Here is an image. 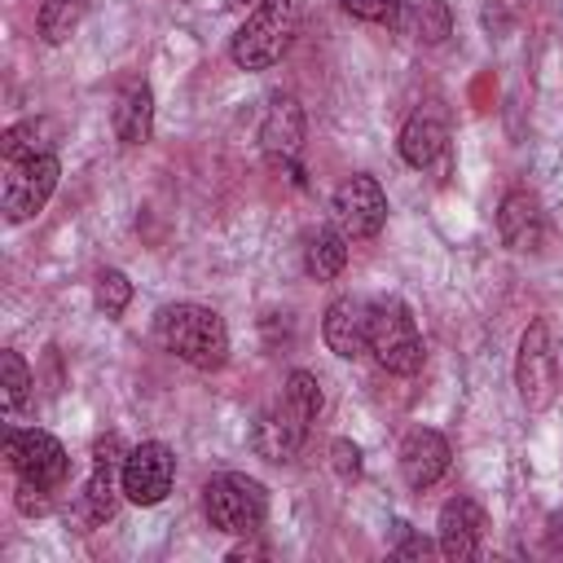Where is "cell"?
<instances>
[{
  "mask_svg": "<svg viewBox=\"0 0 563 563\" xmlns=\"http://www.w3.org/2000/svg\"><path fill=\"white\" fill-rule=\"evenodd\" d=\"M154 334L176 361H185L194 369L211 374L229 361V325L207 303H167V308H158Z\"/></svg>",
  "mask_w": 563,
  "mask_h": 563,
  "instance_id": "2",
  "label": "cell"
},
{
  "mask_svg": "<svg viewBox=\"0 0 563 563\" xmlns=\"http://www.w3.org/2000/svg\"><path fill=\"white\" fill-rule=\"evenodd\" d=\"M202 515L216 532L229 537H255L268 519V488L255 475L242 471H220L202 488Z\"/></svg>",
  "mask_w": 563,
  "mask_h": 563,
  "instance_id": "4",
  "label": "cell"
},
{
  "mask_svg": "<svg viewBox=\"0 0 563 563\" xmlns=\"http://www.w3.org/2000/svg\"><path fill=\"white\" fill-rule=\"evenodd\" d=\"M84 13H88V0H40L35 26H40L44 44H66L75 35V26L84 22Z\"/></svg>",
  "mask_w": 563,
  "mask_h": 563,
  "instance_id": "20",
  "label": "cell"
},
{
  "mask_svg": "<svg viewBox=\"0 0 563 563\" xmlns=\"http://www.w3.org/2000/svg\"><path fill=\"white\" fill-rule=\"evenodd\" d=\"M396 554H400V559H427V554H431V541H405Z\"/></svg>",
  "mask_w": 563,
  "mask_h": 563,
  "instance_id": "28",
  "label": "cell"
},
{
  "mask_svg": "<svg viewBox=\"0 0 563 563\" xmlns=\"http://www.w3.org/2000/svg\"><path fill=\"white\" fill-rule=\"evenodd\" d=\"M303 22V0H264L255 4V13L238 26V35L229 40V57L238 70H268L277 66Z\"/></svg>",
  "mask_w": 563,
  "mask_h": 563,
  "instance_id": "3",
  "label": "cell"
},
{
  "mask_svg": "<svg viewBox=\"0 0 563 563\" xmlns=\"http://www.w3.org/2000/svg\"><path fill=\"white\" fill-rule=\"evenodd\" d=\"M484 528H488V515L475 497H449L440 506V554L449 563L475 559L479 541H484Z\"/></svg>",
  "mask_w": 563,
  "mask_h": 563,
  "instance_id": "13",
  "label": "cell"
},
{
  "mask_svg": "<svg viewBox=\"0 0 563 563\" xmlns=\"http://www.w3.org/2000/svg\"><path fill=\"white\" fill-rule=\"evenodd\" d=\"M260 145L277 167L295 172V158L303 150V106L295 97H277L260 123Z\"/></svg>",
  "mask_w": 563,
  "mask_h": 563,
  "instance_id": "17",
  "label": "cell"
},
{
  "mask_svg": "<svg viewBox=\"0 0 563 563\" xmlns=\"http://www.w3.org/2000/svg\"><path fill=\"white\" fill-rule=\"evenodd\" d=\"M330 462H334V471H339L343 479H356V475H361V449H356L352 440H334V444H330Z\"/></svg>",
  "mask_w": 563,
  "mask_h": 563,
  "instance_id": "26",
  "label": "cell"
},
{
  "mask_svg": "<svg viewBox=\"0 0 563 563\" xmlns=\"http://www.w3.org/2000/svg\"><path fill=\"white\" fill-rule=\"evenodd\" d=\"M563 545V515H550V550Z\"/></svg>",
  "mask_w": 563,
  "mask_h": 563,
  "instance_id": "29",
  "label": "cell"
},
{
  "mask_svg": "<svg viewBox=\"0 0 563 563\" xmlns=\"http://www.w3.org/2000/svg\"><path fill=\"white\" fill-rule=\"evenodd\" d=\"M255 4H264V0H255Z\"/></svg>",
  "mask_w": 563,
  "mask_h": 563,
  "instance_id": "31",
  "label": "cell"
},
{
  "mask_svg": "<svg viewBox=\"0 0 563 563\" xmlns=\"http://www.w3.org/2000/svg\"><path fill=\"white\" fill-rule=\"evenodd\" d=\"M405 26H409V35L418 44H440L453 31V13H449L444 0H422V4H413V13H409Z\"/></svg>",
  "mask_w": 563,
  "mask_h": 563,
  "instance_id": "22",
  "label": "cell"
},
{
  "mask_svg": "<svg viewBox=\"0 0 563 563\" xmlns=\"http://www.w3.org/2000/svg\"><path fill=\"white\" fill-rule=\"evenodd\" d=\"M255 554H264V550H260V545H251V541H246V545H238V550H233V554H229V559H255Z\"/></svg>",
  "mask_w": 563,
  "mask_h": 563,
  "instance_id": "30",
  "label": "cell"
},
{
  "mask_svg": "<svg viewBox=\"0 0 563 563\" xmlns=\"http://www.w3.org/2000/svg\"><path fill=\"white\" fill-rule=\"evenodd\" d=\"M396 145H400V158H405L409 167H431V163L444 154V145H449V114H444V106H440V101L418 106V110L405 119Z\"/></svg>",
  "mask_w": 563,
  "mask_h": 563,
  "instance_id": "15",
  "label": "cell"
},
{
  "mask_svg": "<svg viewBox=\"0 0 563 563\" xmlns=\"http://www.w3.org/2000/svg\"><path fill=\"white\" fill-rule=\"evenodd\" d=\"M497 233L510 251H541L545 242V211L541 198L528 189H510L497 207Z\"/></svg>",
  "mask_w": 563,
  "mask_h": 563,
  "instance_id": "16",
  "label": "cell"
},
{
  "mask_svg": "<svg viewBox=\"0 0 563 563\" xmlns=\"http://www.w3.org/2000/svg\"><path fill=\"white\" fill-rule=\"evenodd\" d=\"M26 396H31V369H26V361L18 352H0V405H4V413L13 418L26 405Z\"/></svg>",
  "mask_w": 563,
  "mask_h": 563,
  "instance_id": "21",
  "label": "cell"
},
{
  "mask_svg": "<svg viewBox=\"0 0 563 563\" xmlns=\"http://www.w3.org/2000/svg\"><path fill=\"white\" fill-rule=\"evenodd\" d=\"M339 4H343V13L374 22V26H400V18H405V0H339Z\"/></svg>",
  "mask_w": 563,
  "mask_h": 563,
  "instance_id": "25",
  "label": "cell"
},
{
  "mask_svg": "<svg viewBox=\"0 0 563 563\" xmlns=\"http://www.w3.org/2000/svg\"><path fill=\"white\" fill-rule=\"evenodd\" d=\"M330 216H334V229L347 238V242H365V238H378L383 224H387V194L374 176L356 172L347 176L334 198H330Z\"/></svg>",
  "mask_w": 563,
  "mask_h": 563,
  "instance_id": "8",
  "label": "cell"
},
{
  "mask_svg": "<svg viewBox=\"0 0 563 563\" xmlns=\"http://www.w3.org/2000/svg\"><path fill=\"white\" fill-rule=\"evenodd\" d=\"M515 387L523 409L541 413L550 409L554 391H559V352H554V330L545 317L528 321V330L519 334V352H515Z\"/></svg>",
  "mask_w": 563,
  "mask_h": 563,
  "instance_id": "6",
  "label": "cell"
},
{
  "mask_svg": "<svg viewBox=\"0 0 563 563\" xmlns=\"http://www.w3.org/2000/svg\"><path fill=\"white\" fill-rule=\"evenodd\" d=\"M176 479V453L163 440H141L123 457V497L132 506H158L172 493Z\"/></svg>",
  "mask_w": 563,
  "mask_h": 563,
  "instance_id": "10",
  "label": "cell"
},
{
  "mask_svg": "<svg viewBox=\"0 0 563 563\" xmlns=\"http://www.w3.org/2000/svg\"><path fill=\"white\" fill-rule=\"evenodd\" d=\"M18 510H22V515H44V510H48V488L18 479Z\"/></svg>",
  "mask_w": 563,
  "mask_h": 563,
  "instance_id": "27",
  "label": "cell"
},
{
  "mask_svg": "<svg viewBox=\"0 0 563 563\" xmlns=\"http://www.w3.org/2000/svg\"><path fill=\"white\" fill-rule=\"evenodd\" d=\"M123 444L119 435H101L92 444V471H88V488H84V506L92 523H106L123 497Z\"/></svg>",
  "mask_w": 563,
  "mask_h": 563,
  "instance_id": "11",
  "label": "cell"
},
{
  "mask_svg": "<svg viewBox=\"0 0 563 563\" xmlns=\"http://www.w3.org/2000/svg\"><path fill=\"white\" fill-rule=\"evenodd\" d=\"M396 462H400V479H405L413 493H422V488H431V484L444 479V471H449V462H453V449H449V440H444L440 431L413 427V431L400 440Z\"/></svg>",
  "mask_w": 563,
  "mask_h": 563,
  "instance_id": "12",
  "label": "cell"
},
{
  "mask_svg": "<svg viewBox=\"0 0 563 563\" xmlns=\"http://www.w3.org/2000/svg\"><path fill=\"white\" fill-rule=\"evenodd\" d=\"M44 150H48V141H44V123L40 119H22V123L4 128V136H0L4 163H22V158H35Z\"/></svg>",
  "mask_w": 563,
  "mask_h": 563,
  "instance_id": "23",
  "label": "cell"
},
{
  "mask_svg": "<svg viewBox=\"0 0 563 563\" xmlns=\"http://www.w3.org/2000/svg\"><path fill=\"white\" fill-rule=\"evenodd\" d=\"M369 356L387 374H400V378L422 369V334H418L413 312L400 299L369 303Z\"/></svg>",
  "mask_w": 563,
  "mask_h": 563,
  "instance_id": "5",
  "label": "cell"
},
{
  "mask_svg": "<svg viewBox=\"0 0 563 563\" xmlns=\"http://www.w3.org/2000/svg\"><path fill=\"white\" fill-rule=\"evenodd\" d=\"M321 413V383L308 369H290L282 383V396L255 418L251 427V449L264 462H295L299 449L308 444V431Z\"/></svg>",
  "mask_w": 563,
  "mask_h": 563,
  "instance_id": "1",
  "label": "cell"
},
{
  "mask_svg": "<svg viewBox=\"0 0 563 563\" xmlns=\"http://www.w3.org/2000/svg\"><path fill=\"white\" fill-rule=\"evenodd\" d=\"M4 457H9L13 475L26 479V484L57 488L66 479V449H62L57 435H48L40 427H26V431L9 427L4 431Z\"/></svg>",
  "mask_w": 563,
  "mask_h": 563,
  "instance_id": "9",
  "label": "cell"
},
{
  "mask_svg": "<svg viewBox=\"0 0 563 563\" xmlns=\"http://www.w3.org/2000/svg\"><path fill=\"white\" fill-rule=\"evenodd\" d=\"M321 339L343 361H356L361 352H369V303L356 295L334 299L321 317Z\"/></svg>",
  "mask_w": 563,
  "mask_h": 563,
  "instance_id": "14",
  "label": "cell"
},
{
  "mask_svg": "<svg viewBox=\"0 0 563 563\" xmlns=\"http://www.w3.org/2000/svg\"><path fill=\"white\" fill-rule=\"evenodd\" d=\"M114 136L119 145H145L154 136V92L145 84H132L114 106Z\"/></svg>",
  "mask_w": 563,
  "mask_h": 563,
  "instance_id": "18",
  "label": "cell"
},
{
  "mask_svg": "<svg viewBox=\"0 0 563 563\" xmlns=\"http://www.w3.org/2000/svg\"><path fill=\"white\" fill-rule=\"evenodd\" d=\"M92 303H97V312H106V317H123V308L132 303V282H128V273L106 268V273L97 277V286H92Z\"/></svg>",
  "mask_w": 563,
  "mask_h": 563,
  "instance_id": "24",
  "label": "cell"
},
{
  "mask_svg": "<svg viewBox=\"0 0 563 563\" xmlns=\"http://www.w3.org/2000/svg\"><path fill=\"white\" fill-rule=\"evenodd\" d=\"M57 176H62V163H57L53 150H44L35 158H22V163H4V189H0L4 220L22 224V220L40 216L44 202L53 198V189H57Z\"/></svg>",
  "mask_w": 563,
  "mask_h": 563,
  "instance_id": "7",
  "label": "cell"
},
{
  "mask_svg": "<svg viewBox=\"0 0 563 563\" xmlns=\"http://www.w3.org/2000/svg\"><path fill=\"white\" fill-rule=\"evenodd\" d=\"M343 264H347V238H343L339 229H317V233L308 238V246H303V268H308V277L334 282V277L343 273Z\"/></svg>",
  "mask_w": 563,
  "mask_h": 563,
  "instance_id": "19",
  "label": "cell"
}]
</instances>
